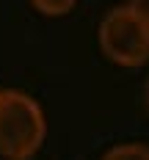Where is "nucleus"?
<instances>
[{"instance_id": "1", "label": "nucleus", "mask_w": 149, "mask_h": 160, "mask_svg": "<svg viewBox=\"0 0 149 160\" xmlns=\"http://www.w3.org/2000/svg\"><path fill=\"white\" fill-rule=\"evenodd\" d=\"M47 135L42 105L22 91H0V155L6 160H28Z\"/></svg>"}, {"instance_id": "2", "label": "nucleus", "mask_w": 149, "mask_h": 160, "mask_svg": "<svg viewBox=\"0 0 149 160\" xmlns=\"http://www.w3.org/2000/svg\"><path fill=\"white\" fill-rule=\"evenodd\" d=\"M99 47L108 61L119 66H141L149 61V22L132 11L130 6H119L99 22Z\"/></svg>"}, {"instance_id": "3", "label": "nucleus", "mask_w": 149, "mask_h": 160, "mask_svg": "<svg viewBox=\"0 0 149 160\" xmlns=\"http://www.w3.org/2000/svg\"><path fill=\"white\" fill-rule=\"evenodd\" d=\"M102 160H149V146L147 144H119L108 149Z\"/></svg>"}, {"instance_id": "4", "label": "nucleus", "mask_w": 149, "mask_h": 160, "mask_svg": "<svg viewBox=\"0 0 149 160\" xmlns=\"http://www.w3.org/2000/svg\"><path fill=\"white\" fill-rule=\"evenodd\" d=\"M77 0H31V6L44 17H64L75 8Z\"/></svg>"}, {"instance_id": "5", "label": "nucleus", "mask_w": 149, "mask_h": 160, "mask_svg": "<svg viewBox=\"0 0 149 160\" xmlns=\"http://www.w3.org/2000/svg\"><path fill=\"white\" fill-rule=\"evenodd\" d=\"M127 6H130L141 19H147V22H149V0H130Z\"/></svg>"}, {"instance_id": "6", "label": "nucleus", "mask_w": 149, "mask_h": 160, "mask_svg": "<svg viewBox=\"0 0 149 160\" xmlns=\"http://www.w3.org/2000/svg\"><path fill=\"white\" fill-rule=\"evenodd\" d=\"M144 105L149 108V78H147V86H144Z\"/></svg>"}]
</instances>
